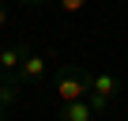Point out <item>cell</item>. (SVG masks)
Masks as SVG:
<instances>
[{
	"mask_svg": "<svg viewBox=\"0 0 128 121\" xmlns=\"http://www.w3.org/2000/svg\"><path fill=\"white\" fill-rule=\"evenodd\" d=\"M90 76L87 68L79 65H56V98L60 102H76V98H87L90 95Z\"/></svg>",
	"mask_w": 128,
	"mask_h": 121,
	"instance_id": "6da1fadb",
	"label": "cell"
},
{
	"mask_svg": "<svg viewBox=\"0 0 128 121\" xmlns=\"http://www.w3.org/2000/svg\"><path fill=\"white\" fill-rule=\"evenodd\" d=\"M117 91H120V80H117L113 72H94V76H90V95H87V102L94 106V113H102V110L117 98Z\"/></svg>",
	"mask_w": 128,
	"mask_h": 121,
	"instance_id": "7a4b0ae2",
	"label": "cell"
},
{
	"mask_svg": "<svg viewBox=\"0 0 128 121\" xmlns=\"http://www.w3.org/2000/svg\"><path fill=\"white\" fill-rule=\"evenodd\" d=\"M45 72H49V57L30 49V53L23 57V65H19V72H15V76H19V83H23V87H38V83L45 80Z\"/></svg>",
	"mask_w": 128,
	"mask_h": 121,
	"instance_id": "3957f363",
	"label": "cell"
},
{
	"mask_svg": "<svg viewBox=\"0 0 128 121\" xmlns=\"http://www.w3.org/2000/svg\"><path fill=\"white\" fill-rule=\"evenodd\" d=\"M23 98V83L15 72H0V110H12Z\"/></svg>",
	"mask_w": 128,
	"mask_h": 121,
	"instance_id": "277c9868",
	"label": "cell"
},
{
	"mask_svg": "<svg viewBox=\"0 0 128 121\" xmlns=\"http://www.w3.org/2000/svg\"><path fill=\"white\" fill-rule=\"evenodd\" d=\"M30 53L26 42H15V45H0V72H19L23 57Z\"/></svg>",
	"mask_w": 128,
	"mask_h": 121,
	"instance_id": "5b68a950",
	"label": "cell"
},
{
	"mask_svg": "<svg viewBox=\"0 0 128 121\" xmlns=\"http://www.w3.org/2000/svg\"><path fill=\"white\" fill-rule=\"evenodd\" d=\"M60 121H94V106H90L87 98L60 102Z\"/></svg>",
	"mask_w": 128,
	"mask_h": 121,
	"instance_id": "8992f818",
	"label": "cell"
},
{
	"mask_svg": "<svg viewBox=\"0 0 128 121\" xmlns=\"http://www.w3.org/2000/svg\"><path fill=\"white\" fill-rule=\"evenodd\" d=\"M83 4H87V0H60V12L64 15H76V12H83Z\"/></svg>",
	"mask_w": 128,
	"mask_h": 121,
	"instance_id": "52a82bcc",
	"label": "cell"
},
{
	"mask_svg": "<svg viewBox=\"0 0 128 121\" xmlns=\"http://www.w3.org/2000/svg\"><path fill=\"white\" fill-rule=\"evenodd\" d=\"M8 27V8H4V0H0V30Z\"/></svg>",
	"mask_w": 128,
	"mask_h": 121,
	"instance_id": "ba28073f",
	"label": "cell"
},
{
	"mask_svg": "<svg viewBox=\"0 0 128 121\" xmlns=\"http://www.w3.org/2000/svg\"><path fill=\"white\" fill-rule=\"evenodd\" d=\"M19 4H26V8H45L49 0H19Z\"/></svg>",
	"mask_w": 128,
	"mask_h": 121,
	"instance_id": "9c48e42d",
	"label": "cell"
},
{
	"mask_svg": "<svg viewBox=\"0 0 128 121\" xmlns=\"http://www.w3.org/2000/svg\"><path fill=\"white\" fill-rule=\"evenodd\" d=\"M0 121H8V110H0Z\"/></svg>",
	"mask_w": 128,
	"mask_h": 121,
	"instance_id": "30bf717a",
	"label": "cell"
}]
</instances>
